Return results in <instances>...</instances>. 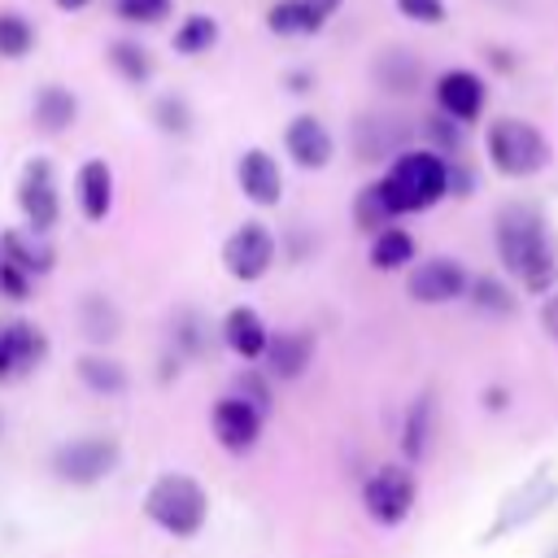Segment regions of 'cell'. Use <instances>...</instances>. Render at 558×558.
I'll use <instances>...</instances> for the list:
<instances>
[{
    "mask_svg": "<svg viewBox=\"0 0 558 558\" xmlns=\"http://www.w3.org/2000/svg\"><path fill=\"white\" fill-rule=\"evenodd\" d=\"M35 48V26L17 9H0V61H22Z\"/></svg>",
    "mask_w": 558,
    "mask_h": 558,
    "instance_id": "cell-33",
    "label": "cell"
},
{
    "mask_svg": "<svg viewBox=\"0 0 558 558\" xmlns=\"http://www.w3.org/2000/svg\"><path fill=\"white\" fill-rule=\"evenodd\" d=\"M74 205L87 222H105L113 214V170L105 157H87L74 170Z\"/></svg>",
    "mask_w": 558,
    "mask_h": 558,
    "instance_id": "cell-17",
    "label": "cell"
},
{
    "mask_svg": "<svg viewBox=\"0 0 558 558\" xmlns=\"http://www.w3.org/2000/svg\"><path fill=\"white\" fill-rule=\"evenodd\" d=\"M122 462V445L118 436H105V432H87V436H70L52 449L48 458V471L57 484H70V488H96L105 484Z\"/></svg>",
    "mask_w": 558,
    "mask_h": 558,
    "instance_id": "cell-5",
    "label": "cell"
},
{
    "mask_svg": "<svg viewBox=\"0 0 558 558\" xmlns=\"http://www.w3.org/2000/svg\"><path fill=\"white\" fill-rule=\"evenodd\" d=\"M506 405H510V392H506V388H484V410L501 414Z\"/></svg>",
    "mask_w": 558,
    "mask_h": 558,
    "instance_id": "cell-44",
    "label": "cell"
},
{
    "mask_svg": "<svg viewBox=\"0 0 558 558\" xmlns=\"http://www.w3.org/2000/svg\"><path fill=\"white\" fill-rule=\"evenodd\" d=\"M283 148H288L292 166H301V170H327L331 157H336V135L327 131L323 118L296 113L288 122V131H283Z\"/></svg>",
    "mask_w": 558,
    "mask_h": 558,
    "instance_id": "cell-15",
    "label": "cell"
},
{
    "mask_svg": "<svg viewBox=\"0 0 558 558\" xmlns=\"http://www.w3.org/2000/svg\"><path fill=\"white\" fill-rule=\"evenodd\" d=\"M475 174L462 166V157H449V196H471Z\"/></svg>",
    "mask_w": 558,
    "mask_h": 558,
    "instance_id": "cell-41",
    "label": "cell"
},
{
    "mask_svg": "<svg viewBox=\"0 0 558 558\" xmlns=\"http://www.w3.org/2000/svg\"><path fill=\"white\" fill-rule=\"evenodd\" d=\"M418 506V480L405 462H384L362 484V510L379 527H401Z\"/></svg>",
    "mask_w": 558,
    "mask_h": 558,
    "instance_id": "cell-6",
    "label": "cell"
},
{
    "mask_svg": "<svg viewBox=\"0 0 558 558\" xmlns=\"http://www.w3.org/2000/svg\"><path fill=\"white\" fill-rule=\"evenodd\" d=\"M554 501H558V480L549 475V466H536L519 488H510V493L501 497L493 523L484 527V545H493V541H501V536H510V532L536 523Z\"/></svg>",
    "mask_w": 558,
    "mask_h": 558,
    "instance_id": "cell-7",
    "label": "cell"
},
{
    "mask_svg": "<svg viewBox=\"0 0 558 558\" xmlns=\"http://www.w3.org/2000/svg\"><path fill=\"white\" fill-rule=\"evenodd\" d=\"M371 74H375V83H379L384 92L410 96V92H418V83H423V61H418L410 48H384V52L375 57Z\"/></svg>",
    "mask_w": 558,
    "mask_h": 558,
    "instance_id": "cell-21",
    "label": "cell"
},
{
    "mask_svg": "<svg viewBox=\"0 0 558 558\" xmlns=\"http://www.w3.org/2000/svg\"><path fill=\"white\" fill-rule=\"evenodd\" d=\"M52 4H57L61 13H83V9L92 4V0H52Z\"/></svg>",
    "mask_w": 558,
    "mask_h": 558,
    "instance_id": "cell-46",
    "label": "cell"
},
{
    "mask_svg": "<svg viewBox=\"0 0 558 558\" xmlns=\"http://www.w3.org/2000/svg\"><path fill=\"white\" fill-rule=\"evenodd\" d=\"M218 336L240 362H262V353L270 344V327L253 305H231L218 323Z\"/></svg>",
    "mask_w": 558,
    "mask_h": 558,
    "instance_id": "cell-16",
    "label": "cell"
},
{
    "mask_svg": "<svg viewBox=\"0 0 558 558\" xmlns=\"http://www.w3.org/2000/svg\"><path fill=\"white\" fill-rule=\"evenodd\" d=\"M105 61H109V70L126 83V87H148V78H153V52L144 48V44H135V39H113L109 48H105Z\"/></svg>",
    "mask_w": 558,
    "mask_h": 558,
    "instance_id": "cell-27",
    "label": "cell"
},
{
    "mask_svg": "<svg viewBox=\"0 0 558 558\" xmlns=\"http://www.w3.org/2000/svg\"><path fill=\"white\" fill-rule=\"evenodd\" d=\"M205 344H209V323L196 310H179L174 323H170V349H174V357L179 362L183 357H201Z\"/></svg>",
    "mask_w": 558,
    "mask_h": 558,
    "instance_id": "cell-32",
    "label": "cell"
},
{
    "mask_svg": "<svg viewBox=\"0 0 558 558\" xmlns=\"http://www.w3.org/2000/svg\"><path fill=\"white\" fill-rule=\"evenodd\" d=\"M405 126H401V118H362L357 122V131H353V144H357V153H362V161H392L401 148H405Z\"/></svg>",
    "mask_w": 558,
    "mask_h": 558,
    "instance_id": "cell-22",
    "label": "cell"
},
{
    "mask_svg": "<svg viewBox=\"0 0 558 558\" xmlns=\"http://www.w3.org/2000/svg\"><path fill=\"white\" fill-rule=\"evenodd\" d=\"M74 375H78V384H83L87 392H96V397H122V392L131 388L126 366H122L118 357H109V353H83V357L74 362Z\"/></svg>",
    "mask_w": 558,
    "mask_h": 558,
    "instance_id": "cell-24",
    "label": "cell"
},
{
    "mask_svg": "<svg viewBox=\"0 0 558 558\" xmlns=\"http://www.w3.org/2000/svg\"><path fill=\"white\" fill-rule=\"evenodd\" d=\"M493 248L527 296H549L558 288V240L532 201H506L493 214Z\"/></svg>",
    "mask_w": 558,
    "mask_h": 558,
    "instance_id": "cell-1",
    "label": "cell"
},
{
    "mask_svg": "<svg viewBox=\"0 0 558 558\" xmlns=\"http://www.w3.org/2000/svg\"><path fill=\"white\" fill-rule=\"evenodd\" d=\"M353 222H357V231H366V235H379L384 227L397 222V209H392V201H388V192H384L379 179H371V183L353 196Z\"/></svg>",
    "mask_w": 558,
    "mask_h": 558,
    "instance_id": "cell-31",
    "label": "cell"
},
{
    "mask_svg": "<svg viewBox=\"0 0 558 558\" xmlns=\"http://www.w3.org/2000/svg\"><path fill=\"white\" fill-rule=\"evenodd\" d=\"M305 4H310V9H314L323 22H331V17L340 13V4H344V0H305Z\"/></svg>",
    "mask_w": 558,
    "mask_h": 558,
    "instance_id": "cell-45",
    "label": "cell"
},
{
    "mask_svg": "<svg viewBox=\"0 0 558 558\" xmlns=\"http://www.w3.org/2000/svg\"><path fill=\"white\" fill-rule=\"evenodd\" d=\"M466 283H471V270L449 253L423 257L405 270V292L414 305H453L466 296Z\"/></svg>",
    "mask_w": 558,
    "mask_h": 558,
    "instance_id": "cell-10",
    "label": "cell"
},
{
    "mask_svg": "<svg viewBox=\"0 0 558 558\" xmlns=\"http://www.w3.org/2000/svg\"><path fill=\"white\" fill-rule=\"evenodd\" d=\"M174 13V0H113V17L126 26H161Z\"/></svg>",
    "mask_w": 558,
    "mask_h": 558,
    "instance_id": "cell-36",
    "label": "cell"
},
{
    "mask_svg": "<svg viewBox=\"0 0 558 558\" xmlns=\"http://www.w3.org/2000/svg\"><path fill=\"white\" fill-rule=\"evenodd\" d=\"M432 96H436V113H445L458 126H466V122H480V113L488 105V83H484V74H475L466 65H453V70L436 74Z\"/></svg>",
    "mask_w": 558,
    "mask_h": 558,
    "instance_id": "cell-11",
    "label": "cell"
},
{
    "mask_svg": "<svg viewBox=\"0 0 558 558\" xmlns=\"http://www.w3.org/2000/svg\"><path fill=\"white\" fill-rule=\"evenodd\" d=\"M78 327H83V336L92 344H109L122 331V314H118V305L105 292H87L78 301Z\"/></svg>",
    "mask_w": 558,
    "mask_h": 558,
    "instance_id": "cell-29",
    "label": "cell"
},
{
    "mask_svg": "<svg viewBox=\"0 0 558 558\" xmlns=\"http://www.w3.org/2000/svg\"><path fill=\"white\" fill-rule=\"evenodd\" d=\"M541 327H545V336H549L554 349H558V288H554L549 296H541Z\"/></svg>",
    "mask_w": 558,
    "mask_h": 558,
    "instance_id": "cell-42",
    "label": "cell"
},
{
    "mask_svg": "<svg viewBox=\"0 0 558 558\" xmlns=\"http://www.w3.org/2000/svg\"><path fill=\"white\" fill-rule=\"evenodd\" d=\"M432 436H436V397L432 392H418L405 405V418H401V462L405 466L423 462L427 449H432Z\"/></svg>",
    "mask_w": 558,
    "mask_h": 558,
    "instance_id": "cell-20",
    "label": "cell"
},
{
    "mask_svg": "<svg viewBox=\"0 0 558 558\" xmlns=\"http://www.w3.org/2000/svg\"><path fill=\"white\" fill-rule=\"evenodd\" d=\"M327 22L305 4V0H275L266 9V31L270 35H283V39H305V35H318Z\"/></svg>",
    "mask_w": 558,
    "mask_h": 558,
    "instance_id": "cell-26",
    "label": "cell"
},
{
    "mask_svg": "<svg viewBox=\"0 0 558 558\" xmlns=\"http://www.w3.org/2000/svg\"><path fill=\"white\" fill-rule=\"evenodd\" d=\"M209 427H214V440H218L227 453H253L257 440H262L266 414L253 410L244 397L227 392V397L214 401V410H209Z\"/></svg>",
    "mask_w": 558,
    "mask_h": 558,
    "instance_id": "cell-12",
    "label": "cell"
},
{
    "mask_svg": "<svg viewBox=\"0 0 558 558\" xmlns=\"http://www.w3.org/2000/svg\"><path fill=\"white\" fill-rule=\"evenodd\" d=\"M144 519L174 541H192L209 523V493L183 471H161L144 493Z\"/></svg>",
    "mask_w": 558,
    "mask_h": 558,
    "instance_id": "cell-3",
    "label": "cell"
},
{
    "mask_svg": "<svg viewBox=\"0 0 558 558\" xmlns=\"http://www.w3.org/2000/svg\"><path fill=\"white\" fill-rule=\"evenodd\" d=\"M235 183L244 192V201H253L257 209H275L283 201V170H279V157L262 144L244 148L235 157Z\"/></svg>",
    "mask_w": 558,
    "mask_h": 558,
    "instance_id": "cell-13",
    "label": "cell"
},
{
    "mask_svg": "<svg viewBox=\"0 0 558 558\" xmlns=\"http://www.w3.org/2000/svg\"><path fill=\"white\" fill-rule=\"evenodd\" d=\"M22 379L17 375V362H13V340H9V318H0V384H13Z\"/></svg>",
    "mask_w": 558,
    "mask_h": 558,
    "instance_id": "cell-40",
    "label": "cell"
},
{
    "mask_svg": "<svg viewBox=\"0 0 558 558\" xmlns=\"http://www.w3.org/2000/svg\"><path fill=\"white\" fill-rule=\"evenodd\" d=\"M31 292H35V279H31L26 270H17L13 262L0 257V301L22 305V301H31Z\"/></svg>",
    "mask_w": 558,
    "mask_h": 558,
    "instance_id": "cell-38",
    "label": "cell"
},
{
    "mask_svg": "<svg viewBox=\"0 0 558 558\" xmlns=\"http://www.w3.org/2000/svg\"><path fill=\"white\" fill-rule=\"evenodd\" d=\"M231 392H235V397H244V401H248L253 410H262V414H270V410H275V379H270L266 371L244 366V371L235 375Z\"/></svg>",
    "mask_w": 558,
    "mask_h": 558,
    "instance_id": "cell-35",
    "label": "cell"
},
{
    "mask_svg": "<svg viewBox=\"0 0 558 558\" xmlns=\"http://www.w3.org/2000/svg\"><path fill=\"white\" fill-rule=\"evenodd\" d=\"M0 257L13 262L17 270H26L31 279H44L57 266V248L48 244V235H35L26 227H9L0 231Z\"/></svg>",
    "mask_w": 558,
    "mask_h": 558,
    "instance_id": "cell-18",
    "label": "cell"
},
{
    "mask_svg": "<svg viewBox=\"0 0 558 558\" xmlns=\"http://www.w3.org/2000/svg\"><path fill=\"white\" fill-rule=\"evenodd\" d=\"M471 310H480V314H488V318H510L514 310H519V296H514V288L506 283V279H497V275H471V283H466V296H462Z\"/></svg>",
    "mask_w": 558,
    "mask_h": 558,
    "instance_id": "cell-25",
    "label": "cell"
},
{
    "mask_svg": "<svg viewBox=\"0 0 558 558\" xmlns=\"http://www.w3.org/2000/svg\"><path fill=\"white\" fill-rule=\"evenodd\" d=\"M9 340H13V362H17V375H31L48 362V331L31 318H9Z\"/></svg>",
    "mask_w": 558,
    "mask_h": 558,
    "instance_id": "cell-30",
    "label": "cell"
},
{
    "mask_svg": "<svg viewBox=\"0 0 558 558\" xmlns=\"http://www.w3.org/2000/svg\"><path fill=\"white\" fill-rule=\"evenodd\" d=\"M314 349H318V340H314V331H310V327L270 331V344H266V353H262V366H266V375H270V379L292 384V379H301V375L310 371Z\"/></svg>",
    "mask_w": 558,
    "mask_h": 558,
    "instance_id": "cell-14",
    "label": "cell"
},
{
    "mask_svg": "<svg viewBox=\"0 0 558 558\" xmlns=\"http://www.w3.org/2000/svg\"><path fill=\"white\" fill-rule=\"evenodd\" d=\"M0 436H4V414H0Z\"/></svg>",
    "mask_w": 558,
    "mask_h": 558,
    "instance_id": "cell-47",
    "label": "cell"
},
{
    "mask_svg": "<svg viewBox=\"0 0 558 558\" xmlns=\"http://www.w3.org/2000/svg\"><path fill=\"white\" fill-rule=\"evenodd\" d=\"M31 122L44 135H65L78 122V96L65 83H44L31 100Z\"/></svg>",
    "mask_w": 558,
    "mask_h": 558,
    "instance_id": "cell-19",
    "label": "cell"
},
{
    "mask_svg": "<svg viewBox=\"0 0 558 558\" xmlns=\"http://www.w3.org/2000/svg\"><path fill=\"white\" fill-rule=\"evenodd\" d=\"M17 214L26 218V231L48 235L61 218V187H57V170L48 157H26V166L17 170V187H13Z\"/></svg>",
    "mask_w": 558,
    "mask_h": 558,
    "instance_id": "cell-8",
    "label": "cell"
},
{
    "mask_svg": "<svg viewBox=\"0 0 558 558\" xmlns=\"http://www.w3.org/2000/svg\"><path fill=\"white\" fill-rule=\"evenodd\" d=\"M275 257H279V240H275V231L266 227V222H240L227 240H222V270L231 275V279H240V283H257V279H266L270 275V266H275Z\"/></svg>",
    "mask_w": 558,
    "mask_h": 558,
    "instance_id": "cell-9",
    "label": "cell"
},
{
    "mask_svg": "<svg viewBox=\"0 0 558 558\" xmlns=\"http://www.w3.org/2000/svg\"><path fill=\"white\" fill-rule=\"evenodd\" d=\"M371 266L379 270V275H397V270H410L414 262H418V240L405 231V227H384L379 235H371Z\"/></svg>",
    "mask_w": 558,
    "mask_h": 558,
    "instance_id": "cell-23",
    "label": "cell"
},
{
    "mask_svg": "<svg viewBox=\"0 0 558 558\" xmlns=\"http://www.w3.org/2000/svg\"><path fill=\"white\" fill-rule=\"evenodd\" d=\"M192 105L183 100V96H174V92H166V96H157L153 100V126L161 131V135H174V140H183V135H192Z\"/></svg>",
    "mask_w": 558,
    "mask_h": 558,
    "instance_id": "cell-34",
    "label": "cell"
},
{
    "mask_svg": "<svg viewBox=\"0 0 558 558\" xmlns=\"http://www.w3.org/2000/svg\"><path fill=\"white\" fill-rule=\"evenodd\" d=\"M423 148H432V153H440V157H458L462 153V126L453 122V118H445V113H432L427 122H423Z\"/></svg>",
    "mask_w": 558,
    "mask_h": 558,
    "instance_id": "cell-37",
    "label": "cell"
},
{
    "mask_svg": "<svg viewBox=\"0 0 558 558\" xmlns=\"http://www.w3.org/2000/svg\"><path fill=\"white\" fill-rule=\"evenodd\" d=\"M379 183H384L397 218L423 214L449 196V157H440L432 148H401L388 161V170L379 174Z\"/></svg>",
    "mask_w": 558,
    "mask_h": 558,
    "instance_id": "cell-2",
    "label": "cell"
},
{
    "mask_svg": "<svg viewBox=\"0 0 558 558\" xmlns=\"http://www.w3.org/2000/svg\"><path fill=\"white\" fill-rule=\"evenodd\" d=\"M283 83H288V92L305 96V92L314 87V74H310V70H288V74H283Z\"/></svg>",
    "mask_w": 558,
    "mask_h": 558,
    "instance_id": "cell-43",
    "label": "cell"
},
{
    "mask_svg": "<svg viewBox=\"0 0 558 558\" xmlns=\"http://www.w3.org/2000/svg\"><path fill=\"white\" fill-rule=\"evenodd\" d=\"M397 4V13L405 17V22H414V26H440L445 22V0H392Z\"/></svg>",
    "mask_w": 558,
    "mask_h": 558,
    "instance_id": "cell-39",
    "label": "cell"
},
{
    "mask_svg": "<svg viewBox=\"0 0 558 558\" xmlns=\"http://www.w3.org/2000/svg\"><path fill=\"white\" fill-rule=\"evenodd\" d=\"M484 157L501 179H536L549 166L554 148H549V135L536 122L501 113L484 126Z\"/></svg>",
    "mask_w": 558,
    "mask_h": 558,
    "instance_id": "cell-4",
    "label": "cell"
},
{
    "mask_svg": "<svg viewBox=\"0 0 558 558\" xmlns=\"http://www.w3.org/2000/svg\"><path fill=\"white\" fill-rule=\"evenodd\" d=\"M218 39H222V26H218L214 13H187V17L174 26L170 48H174L179 57H205V52H214Z\"/></svg>",
    "mask_w": 558,
    "mask_h": 558,
    "instance_id": "cell-28",
    "label": "cell"
}]
</instances>
